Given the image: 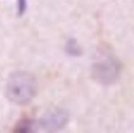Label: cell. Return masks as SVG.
<instances>
[{
	"mask_svg": "<svg viewBox=\"0 0 134 133\" xmlns=\"http://www.w3.org/2000/svg\"><path fill=\"white\" fill-rule=\"evenodd\" d=\"M31 129H33V121L30 119H23L20 121L16 127L15 131L16 132H29L31 131Z\"/></svg>",
	"mask_w": 134,
	"mask_h": 133,
	"instance_id": "5",
	"label": "cell"
},
{
	"mask_svg": "<svg viewBox=\"0 0 134 133\" xmlns=\"http://www.w3.org/2000/svg\"><path fill=\"white\" fill-rule=\"evenodd\" d=\"M66 52L72 57H80L82 55V49L76 39L70 38L66 44Z\"/></svg>",
	"mask_w": 134,
	"mask_h": 133,
	"instance_id": "4",
	"label": "cell"
},
{
	"mask_svg": "<svg viewBox=\"0 0 134 133\" xmlns=\"http://www.w3.org/2000/svg\"><path fill=\"white\" fill-rule=\"evenodd\" d=\"M37 92L36 78L27 71H16L9 76L5 86V94L11 102L27 105L33 100Z\"/></svg>",
	"mask_w": 134,
	"mask_h": 133,
	"instance_id": "1",
	"label": "cell"
},
{
	"mask_svg": "<svg viewBox=\"0 0 134 133\" xmlns=\"http://www.w3.org/2000/svg\"><path fill=\"white\" fill-rule=\"evenodd\" d=\"M120 61L109 51H101L92 66V77L102 85H111L120 78Z\"/></svg>",
	"mask_w": 134,
	"mask_h": 133,
	"instance_id": "2",
	"label": "cell"
},
{
	"mask_svg": "<svg viewBox=\"0 0 134 133\" xmlns=\"http://www.w3.org/2000/svg\"><path fill=\"white\" fill-rule=\"evenodd\" d=\"M69 120L68 111L62 108H53L47 112L40 119V126L48 131H56L63 129Z\"/></svg>",
	"mask_w": 134,
	"mask_h": 133,
	"instance_id": "3",
	"label": "cell"
},
{
	"mask_svg": "<svg viewBox=\"0 0 134 133\" xmlns=\"http://www.w3.org/2000/svg\"><path fill=\"white\" fill-rule=\"evenodd\" d=\"M18 15L19 16H23L24 13L27 10V0H18Z\"/></svg>",
	"mask_w": 134,
	"mask_h": 133,
	"instance_id": "6",
	"label": "cell"
}]
</instances>
